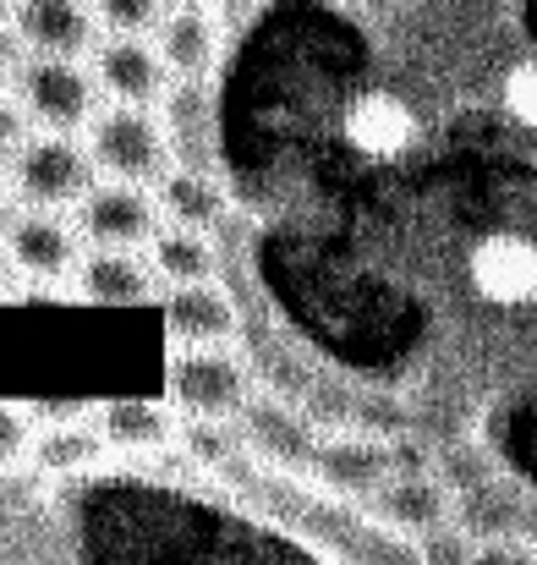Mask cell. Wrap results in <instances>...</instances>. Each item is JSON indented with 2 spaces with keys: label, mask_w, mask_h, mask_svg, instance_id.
I'll return each instance as SVG.
<instances>
[{
  "label": "cell",
  "mask_w": 537,
  "mask_h": 565,
  "mask_svg": "<svg viewBox=\"0 0 537 565\" xmlns=\"http://www.w3.org/2000/svg\"><path fill=\"white\" fill-rule=\"evenodd\" d=\"M411 138H417V116H411V105L406 99H395V94H362L357 105L346 110V143L367 154V160H395V154H406L411 149Z\"/></svg>",
  "instance_id": "2e32d148"
},
{
  "label": "cell",
  "mask_w": 537,
  "mask_h": 565,
  "mask_svg": "<svg viewBox=\"0 0 537 565\" xmlns=\"http://www.w3.org/2000/svg\"><path fill=\"white\" fill-rule=\"evenodd\" d=\"M88 154H94L99 177L138 182V188H160V177L176 166L165 116L154 105H116V99L88 121Z\"/></svg>",
  "instance_id": "6da1fadb"
},
{
  "label": "cell",
  "mask_w": 537,
  "mask_h": 565,
  "mask_svg": "<svg viewBox=\"0 0 537 565\" xmlns=\"http://www.w3.org/2000/svg\"><path fill=\"white\" fill-rule=\"evenodd\" d=\"M367 500H373V522L395 527L406 539H422V533L455 522V489L439 472H395Z\"/></svg>",
  "instance_id": "30bf717a"
},
{
  "label": "cell",
  "mask_w": 537,
  "mask_h": 565,
  "mask_svg": "<svg viewBox=\"0 0 537 565\" xmlns=\"http://www.w3.org/2000/svg\"><path fill=\"white\" fill-rule=\"evenodd\" d=\"M253 401V374L230 358V347H176L171 406L181 417H241Z\"/></svg>",
  "instance_id": "277c9868"
},
{
  "label": "cell",
  "mask_w": 537,
  "mask_h": 565,
  "mask_svg": "<svg viewBox=\"0 0 537 565\" xmlns=\"http://www.w3.org/2000/svg\"><path fill=\"white\" fill-rule=\"evenodd\" d=\"M149 264L165 286H192V280H214L219 269V253H214V236L208 231H192V225H160L154 242H149Z\"/></svg>",
  "instance_id": "44dd1931"
},
{
  "label": "cell",
  "mask_w": 537,
  "mask_h": 565,
  "mask_svg": "<svg viewBox=\"0 0 537 565\" xmlns=\"http://www.w3.org/2000/svg\"><path fill=\"white\" fill-rule=\"evenodd\" d=\"M165 330L176 347H230L241 330V313L214 280H192L165 291Z\"/></svg>",
  "instance_id": "4fadbf2b"
},
{
  "label": "cell",
  "mask_w": 537,
  "mask_h": 565,
  "mask_svg": "<svg viewBox=\"0 0 537 565\" xmlns=\"http://www.w3.org/2000/svg\"><path fill=\"white\" fill-rule=\"evenodd\" d=\"M17 209H22V198H17V188H11V177H0V231L11 225Z\"/></svg>",
  "instance_id": "f546056e"
},
{
  "label": "cell",
  "mask_w": 537,
  "mask_h": 565,
  "mask_svg": "<svg viewBox=\"0 0 537 565\" xmlns=\"http://www.w3.org/2000/svg\"><path fill=\"white\" fill-rule=\"evenodd\" d=\"M154 110L165 116L176 154H203L214 143V88H208V77H171V88L160 94Z\"/></svg>",
  "instance_id": "ffe728a7"
},
{
  "label": "cell",
  "mask_w": 537,
  "mask_h": 565,
  "mask_svg": "<svg viewBox=\"0 0 537 565\" xmlns=\"http://www.w3.org/2000/svg\"><path fill=\"white\" fill-rule=\"evenodd\" d=\"M236 428H241L247 450L275 461V467H313V456H319V434L308 428V417L275 395H253L241 406Z\"/></svg>",
  "instance_id": "7c38bea8"
},
{
  "label": "cell",
  "mask_w": 537,
  "mask_h": 565,
  "mask_svg": "<svg viewBox=\"0 0 537 565\" xmlns=\"http://www.w3.org/2000/svg\"><path fill=\"white\" fill-rule=\"evenodd\" d=\"M0 11H11V0H0Z\"/></svg>",
  "instance_id": "836d02e7"
},
{
  "label": "cell",
  "mask_w": 537,
  "mask_h": 565,
  "mask_svg": "<svg viewBox=\"0 0 537 565\" xmlns=\"http://www.w3.org/2000/svg\"><path fill=\"white\" fill-rule=\"evenodd\" d=\"M88 66H94L105 99H116V105H160V94L171 88V66H165L160 44L143 33H105L94 44Z\"/></svg>",
  "instance_id": "52a82bcc"
},
{
  "label": "cell",
  "mask_w": 537,
  "mask_h": 565,
  "mask_svg": "<svg viewBox=\"0 0 537 565\" xmlns=\"http://www.w3.org/2000/svg\"><path fill=\"white\" fill-rule=\"evenodd\" d=\"M219 6H230V11H253V6H264V0H219Z\"/></svg>",
  "instance_id": "1f68e13d"
},
{
  "label": "cell",
  "mask_w": 537,
  "mask_h": 565,
  "mask_svg": "<svg viewBox=\"0 0 537 565\" xmlns=\"http://www.w3.org/2000/svg\"><path fill=\"white\" fill-rule=\"evenodd\" d=\"M94 11H99L105 33H149V28H160V17L171 6L165 0H94Z\"/></svg>",
  "instance_id": "cb8c5ba5"
},
{
  "label": "cell",
  "mask_w": 537,
  "mask_h": 565,
  "mask_svg": "<svg viewBox=\"0 0 537 565\" xmlns=\"http://www.w3.org/2000/svg\"><path fill=\"white\" fill-rule=\"evenodd\" d=\"M171 77H208L219 61V17L208 6H171L154 28Z\"/></svg>",
  "instance_id": "9a60e30c"
},
{
  "label": "cell",
  "mask_w": 537,
  "mask_h": 565,
  "mask_svg": "<svg viewBox=\"0 0 537 565\" xmlns=\"http://www.w3.org/2000/svg\"><path fill=\"white\" fill-rule=\"evenodd\" d=\"M11 94L22 99L28 121L44 132H88L99 116V77L77 55H22L11 72Z\"/></svg>",
  "instance_id": "3957f363"
},
{
  "label": "cell",
  "mask_w": 537,
  "mask_h": 565,
  "mask_svg": "<svg viewBox=\"0 0 537 565\" xmlns=\"http://www.w3.org/2000/svg\"><path fill=\"white\" fill-rule=\"evenodd\" d=\"M472 565H537V544H527L522 533H488V539H477Z\"/></svg>",
  "instance_id": "4316f807"
},
{
  "label": "cell",
  "mask_w": 537,
  "mask_h": 565,
  "mask_svg": "<svg viewBox=\"0 0 537 565\" xmlns=\"http://www.w3.org/2000/svg\"><path fill=\"white\" fill-rule=\"evenodd\" d=\"M160 214L171 220V225H192V231H214L219 220H225V188L214 182V171H203V166H171L165 177H160Z\"/></svg>",
  "instance_id": "d6986e66"
},
{
  "label": "cell",
  "mask_w": 537,
  "mask_h": 565,
  "mask_svg": "<svg viewBox=\"0 0 537 565\" xmlns=\"http://www.w3.org/2000/svg\"><path fill=\"white\" fill-rule=\"evenodd\" d=\"M505 110H511V121H522V127L537 132V55L516 61L505 72Z\"/></svg>",
  "instance_id": "d4e9b609"
},
{
  "label": "cell",
  "mask_w": 537,
  "mask_h": 565,
  "mask_svg": "<svg viewBox=\"0 0 537 565\" xmlns=\"http://www.w3.org/2000/svg\"><path fill=\"white\" fill-rule=\"evenodd\" d=\"M17 280H22V275H17V264H11V253H6V242H0V302H6V297L17 291Z\"/></svg>",
  "instance_id": "4dcf8cb0"
},
{
  "label": "cell",
  "mask_w": 537,
  "mask_h": 565,
  "mask_svg": "<svg viewBox=\"0 0 537 565\" xmlns=\"http://www.w3.org/2000/svg\"><path fill=\"white\" fill-rule=\"evenodd\" d=\"M11 264L22 280H66L77 269V258L88 253L77 220H66V209H17L11 225L0 231Z\"/></svg>",
  "instance_id": "8992f818"
},
{
  "label": "cell",
  "mask_w": 537,
  "mask_h": 565,
  "mask_svg": "<svg viewBox=\"0 0 537 565\" xmlns=\"http://www.w3.org/2000/svg\"><path fill=\"white\" fill-rule=\"evenodd\" d=\"M11 22H17L28 55H77V61H88L99 33H105L94 0H11Z\"/></svg>",
  "instance_id": "ba28073f"
},
{
  "label": "cell",
  "mask_w": 537,
  "mask_h": 565,
  "mask_svg": "<svg viewBox=\"0 0 537 565\" xmlns=\"http://www.w3.org/2000/svg\"><path fill=\"white\" fill-rule=\"evenodd\" d=\"M22 55H28V50H22V33H17L11 11H0V83L22 66Z\"/></svg>",
  "instance_id": "f1b7e54d"
},
{
  "label": "cell",
  "mask_w": 537,
  "mask_h": 565,
  "mask_svg": "<svg viewBox=\"0 0 537 565\" xmlns=\"http://www.w3.org/2000/svg\"><path fill=\"white\" fill-rule=\"evenodd\" d=\"M417 555H422V565H472L477 561V533L466 522H444V527L417 539Z\"/></svg>",
  "instance_id": "603a6c76"
},
{
  "label": "cell",
  "mask_w": 537,
  "mask_h": 565,
  "mask_svg": "<svg viewBox=\"0 0 537 565\" xmlns=\"http://www.w3.org/2000/svg\"><path fill=\"white\" fill-rule=\"evenodd\" d=\"M6 177L28 209H77L83 192L99 182V166L88 154V138L33 127L6 160Z\"/></svg>",
  "instance_id": "7a4b0ae2"
},
{
  "label": "cell",
  "mask_w": 537,
  "mask_h": 565,
  "mask_svg": "<svg viewBox=\"0 0 537 565\" xmlns=\"http://www.w3.org/2000/svg\"><path fill=\"white\" fill-rule=\"evenodd\" d=\"M105 450H110V439L94 417H61V423H39L28 461L50 478H77V472H94L105 461Z\"/></svg>",
  "instance_id": "e0dca14e"
},
{
  "label": "cell",
  "mask_w": 537,
  "mask_h": 565,
  "mask_svg": "<svg viewBox=\"0 0 537 565\" xmlns=\"http://www.w3.org/2000/svg\"><path fill=\"white\" fill-rule=\"evenodd\" d=\"M28 127H33V121H28L22 99H17L11 88H0V166H6V160L17 154V143L28 138Z\"/></svg>",
  "instance_id": "83f0119b"
},
{
  "label": "cell",
  "mask_w": 537,
  "mask_h": 565,
  "mask_svg": "<svg viewBox=\"0 0 537 565\" xmlns=\"http://www.w3.org/2000/svg\"><path fill=\"white\" fill-rule=\"evenodd\" d=\"M72 220H77V231H83L88 247H149L154 231L165 225L154 188L110 182V177H99L94 188L83 192V203L72 209Z\"/></svg>",
  "instance_id": "5b68a950"
},
{
  "label": "cell",
  "mask_w": 537,
  "mask_h": 565,
  "mask_svg": "<svg viewBox=\"0 0 537 565\" xmlns=\"http://www.w3.org/2000/svg\"><path fill=\"white\" fill-rule=\"evenodd\" d=\"M33 423H28V412L22 406H11V401H0V467H17L28 450H33Z\"/></svg>",
  "instance_id": "484cf974"
},
{
  "label": "cell",
  "mask_w": 537,
  "mask_h": 565,
  "mask_svg": "<svg viewBox=\"0 0 537 565\" xmlns=\"http://www.w3.org/2000/svg\"><path fill=\"white\" fill-rule=\"evenodd\" d=\"M94 423L105 428L110 450H160L171 445V434H181V412L165 401H149V395H127V401H105L94 412Z\"/></svg>",
  "instance_id": "ac0fdd59"
},
{
  "label": "cell",
  "mask_w": 537,
  "mask_h": 565,
  "mask_svg": "<svg viewBox=\"0 0 537 565\" xmlns=\"http://www.w3.org/2000/svg\"><path fill=\"white\" fill-rule=\"evenodd\" d=\"M181 445H186L192 461H203V467H225L247 439H241L236 417H181Z\"/></svg>",
  "instance_id": "7402d4cb"
},
{
  "label": "cell",
  "mask_w": 537,
  "mask_h": 565,
  "mask_svg": "<svg viewBox=\"0 0 537 565\" xmlns=\"http://www.w3.org/2000/svg\"><path fill=\"white\" fill-rule=\"evenodd\" d=\"M154 264L138 247H88L72 269V291L94 308H138L154 297Z\"/></svg>",
  "instance_id": "8fae6325"
},
{
  "label": "cell",
  "mask_w": 537,
  "mask_h": 565,
  "mask_svg": "<svg viewBox=\"0 0 537 565\" xmlns=\"http://www.w3.org/2000/svg\"><path fill=\"white\" fill-rule=\"evenodd\" d=\"M165 6H208V0H165Z\"/></svg>",
  "instance_id": "d6a6232c"
},
{
  "label": "cell",
  "mask_w": 537,
  "mask_h": 565,
  "mask_svg": "<svg viewBox=\"0 0 537 565\" xmlns=\"http://www.w3.org/2000/svg\"><path fill=\"white\" fill-rule=\"evenodd\" d=\"M466 275L494 308H527L537 302V242L522 231H494L472 247Z\"/></svg>",
  "instance_id": "9c48e42d"
},
{
  "label": "cell",
  "mask_w": 537,
  "mask_h": 565,
  "mask_svg": "<svg viewBox=\"0 0 537 565\" xmlns=\"http://www.w3.org/2000/svg\"><path fill=\"white\" fill-rule=\"evenodd\" d=\"M313 472L330 489H341V494H373L384 478L400 472L395 439H384V434H335V439H319Z\"/></svg>",
  "instance_id": "5bb4252c"
}]
</instances>
